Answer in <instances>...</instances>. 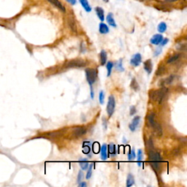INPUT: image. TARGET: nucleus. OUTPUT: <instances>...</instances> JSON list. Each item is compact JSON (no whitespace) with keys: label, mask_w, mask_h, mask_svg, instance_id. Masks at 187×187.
Returning a JSON list of instances; mask_svg holds the SVG:
<instances>
[{"label":"nucleus","mask_w":187,"mask_h":187,"mask_svg":"<svg viewBox=\"0 0 187 187\" xmlns=\"http://www.w3.org/2000/svg\"><path fill=\"white\" fill-rule=\"evenodd\" d=\"M167 93H168V89L165 86H162L161 89L158 90H151L149 91V97L152 101L160 103L164 100Z\"/></svg>","instance_id":"f257e3e1"},{"label":"nucleus","mask_w":187,"mask_h":187,"mask_svg":"<svg viewBox=\"0 0 187 187\" xmlns=\"http://www.w3.org/2000/svg\"><path fill=\"white\" fill-rule=\"evenodd\" d=\"M148 158H149L151 165L153 167V168L155 169L156 170H159L162 162V157L159 153L154 151H151L149 154H148Z\"/></svg>","instance_id":"f03ea898"},{"label":"nucleus","mask_w":187,"mask_h":187,"mask_svg":"<svg viewBox=\"0 0 187 187\" xmlns=\"http://www.w3.org/2000/svg\"><path fill=\"white\" fill-rule=\"evenodd\" d=\"M85 73L88 83L91 88H92V85L96 82L97 79V75H98L97 70L94 68H87L86 69Z\"/></svg>","instance_id":"7ed1b4c3"},{"label":"nucleus","mask_w":187,"mask_h":187,"mask_svg":"<svg viewBox=\"0 0 187 187\" xmlns=\"http://www.w3.org/2000/svg\"><path fill=\"white\" fill-rule=\"evenodd\" d=\"M86 65V62L84 59H72L70 61H68L66 63L65 67L66 68H80L83 67Z\"/></svg>","instance_id":"20e7f679"},{"label":"nucleus","mask_w":187,"mask_h":187,"mask_svg":"<svg viewBox=\"0 0 187 187\" xmlns=\"http://www.w3.org/2000/svg\"><path fill=\"white\" fill-rule=\"evenodd\" d=\"M116 108V100L113 95H110L108 98V102L107 104V113H108V117H111L115 111Z\"/></svg>","instance_id":"39448f33"},{"label":"nucleus","mask_w":187,"mask_h":187,"mask_svg":"<svg viewBox=\"0 0 187 187\" xmlns=\"http://www.w3.org/2000/svg\"><path fill=\"white\" fill-rule=\"evenodd\" d=\"M86 129L84 127H81V126H79V127L73 128L72 129V137H75V138H78V137H81L82 136H83L86 133Z\"/></svg>","instance_id":"423d86ee"},{"label":"nucleus","mask_w":187,"mask_h":187,"mask_svg":"<svg viewBox=\"0 0 187 187\" xmlns=\"http://www.w3.org/2000/svg\"><path fill=\"white\" fill-rule=\"evenodd\" d=\"M141 62H142V56H141L140 53H136L134 56L132 57L130 60V64L133 67H138L140 64Z\"/></svg>","instance_id":"0eeeda50"},{"label":"nucleus","mask_w":187,"mask_h":187,"mask_svg":"<svg viewBox=\"0 0 187 187\" xmlns=\"http://www.w3.org/2000/svg\"><path fill=\"white\" fill-rule=\"evenodd\" d=\"M140 116H135L134 119H132V121L131 124L129 126V129H130V130L132 132H135V130H136L137 127H138L139 123H140Z\"/></svg>","instance_id":"6e6552de"},{"label":"nucleus","mask_w":187,"mask_h":187,"mask_svg":"<svg viewBox=\"0 0 187 187\" xmlns=\"http://www.w3.org/2000/svg\"><path fill=\"white\" fill-rule=\"evenodd\" d=\"M162 40H163V36L160 34H154L153 37L151 38L150 43L153 45H158L161 43Z\"/></svg>","instance_id":"1a4fd4ad"},{"label":"nucleus","mask_w":187,"mask_h":187,"mask_svg":"<svg viewBox=\"0 0 187 187\" xmlns=\"http://www.w3.org/2000/svg\"><path fill=\"white\" fill-rule=\"evenodd\" d=\"M143 67L147 73H148V75H150L152 72V69H153V64H152L151 60V59L146 60L143 64Z\"/></svg>","instance_id":"9d476101"},{"label":"nucleus","mask_w":187,"mask_h":187,"mask_svg":"<svg viewBox=\"0 0 187 187\" xmlns=\"http://www.w3.org/2000/svg\"><path fill=\"white\" fill-rule=\"evenodd\" d=\"M48 1L51 5H54V6L57 7L59 10H60L62 12H65V7L63 6V5L61 3L60 1H59V0H48Z\"/></svg>","instance_id":"9b49d317"},{"label":"nucleus","mask_w":187,"mask_h":187,"mask_svg":"<svg viewBox=\"0 0 187 187\" xmlns=\"http://www.w3.org/2000/svg\"><path fill=\"white\" fill-rule=\"evenodd\" d=\"M154 129V133H155V135L156 136L158 137H161L162 135V128L161 127V125H160L159 123H158V122H155V124H154V125L152 127Z\"/></svg>","instance_id":"f8f14e48"},{"label":"nucleus","mask_w":187,"mask_h":187,"mask_svg":"<svg viewBox=\"0 0 187 187\" xmlns=\"http://www.w3.org/2000/svg\"><path fill=\"white\" fill-rule=\"evenodd\" d=\"M67 23L69 27L70 28V29H71L73 32H77V26H76L75 19L72 18V17H69Z\"/></svg>","instance_id":"ddd939ff"},{"label":"nucleus","mask_w":187,"mask_h":187,"mask_svg":"<svg viewBox=\"0 0 187 187\" xmlns=\"http://www.w3.org/2000/svg\"><path fill=\"white\" fill-rule=\"evenodd\" d=\"M101 158L103 161L108 159V146L106 144H103L101 147Z\"/></svg>","instance_id":"4468645a"},{"label":"nucleus","mask_w":187,"mask_h":187,"mask_svg":"<svg viewBox=\"0 0 187 187\" xmlns=\"http://www.w3.org/2000/svg\"><path fill=\"white\" fill-rule=\"evenodd\" d=\"M106 20H107V22H108V24H109L110 26H112V27H116L115 19H114L112 13H108V15L106 17Z\"/></svg>","instance_id":"2eb2a0df"},{"label":"nucleus","mask_w":187,"mask_h":187,"mask_svg":"<svg viewBox=\"0 0 187 187\" xmlns=\"http://www.w3.org/2000/svg\"><path fill=\"white\" fill-rule=\"evenodd\" d=\"M99 32L102 34H108L109 32V28H108V26L105 24L101 23V24H100V26H99Z\"/></svg>","instance_id":"dca6fc26"},{"label":"nucleus","mask_w":187,"mask_h":187,"mask_svg":"<svg viewBox=\"0 0 187 187\" xmlns=\"http://www.w3.org/2000/svg\"><path fill=\"white\" fill-rule=\"evenodd\" d=\"M95 10H96V13H97V17H98L99 19H100L101 21H103L105 20V14H104V10H103V9L102 8V7H97L96 9H95Z\"/></svg>","instance_id":"f3484780"},{"label":"nucleus","mask_w":187,"mask_h":187,"mask_svg":"<svg viewBox=\"0 0 187 187\" xmlns=\"http://www.w3.org/2000/svg\"><path fill=\"white\" fill-rule=\"evenodd\" d=\"M108 59V55H107L106 51L105 50H102L100 52V63L101 65H105L107 62Z\"/></svg>","instance_id":"a211bd4d"},{"label":"nucleus","mask_w":187,"mask_h":187,"mask_svg":"<svg viewBox=\"0 0 187 187\" xmlns=\"http://www.w3.org/2000/svg\"><path fill=\"white\" fill-rule=\"evenodd\" d=\"M80 3H81V5H82V7L84 8V10L86 12L89 13L91 11V7L90 6V5L89 4V2H88V0H79Z\"/></svg>","instance_id":"6ab92c4d"},{"label":"nucleus","mask_w":187,"mask_h":187,"mask_svg":"<svg viewBox=\"0 0 187 187\" xmlns=\"http://www.w3.org/2000/svg\"><path fill=\"white\" fill-rule=\"evenodd\" d=\"M79 165L83 170H86L88 167H89V164L87 159H81L79 160Z\"/></svg>","instance_id":"aec40b11"},{"label":"nucleus","mask_w":187,"mask_h":187,"mask_svg":"<svg viewBox=\"0 0 187 187\" xmlns=\"http://www.w3.org/2000/svg\"><path fill=\"white\" fill-rule=\"evenodd\" d=\"M147 121H148V126H150L151 127H152L155 124V114L154 113H151L150 115H148V118H147Z\"/></svg>","instance_id":"412c9836"},{"label":"nucleus","mask_w":187,"mask_h":187,"mask_svg":"<svg viewBox=\"0 0 187 187\" xmlns=\"http://www.w3.org/2000/svg\"><path fill=\"white\" fill-rule=\"evenodd\" d=\"M135 184V178L132 174L129 173L127 178V186L130 187Z\"/></svg>","instance_id":"4be33fe9"},{"label":"nucleus","mask_w":187,"mask_h":187,"mask_svg":"<svg viewBox=\"0 0 187 187\" xmlns=\"http://www.w3.org/2000/svg\"><path fill=\"white\" fill-rule=\"evenodd\" d=\"M181 57V54L180 53H175V54L173 55V56H170L168 59H167V64H170V63H173L175 62V61H177L178 59H180Z\"/></svg>","instance_id":"5701e85b"},{"label":"nucleus","mask_w":187,"mask_h":187,"mask_svg":"<svg viewBox=\"0 0 187 187\" xmlns=\"http://www.w3.org/2000/svg\"><path fill=\"white\" fill-rule=\"evenodd\" d=\"M158 31H159L160 33H164V32H166L167 30V24L165 22H161L160 24L158 25Z\"/></svg>","instance_id":"b1692460"},{"label":"nucleus","mask_w":187,"mask_h":187,"mask_svg":"<svg viewBox=\"0 0 187 187\" xmlns=\"http://www.w3.org/2000/svg\"><path fill=\"white\" fill-rule=\"evenodd\" d=\"M113 67V63L112 62H108V63H107L106 68H107V71H108V73H107L108 77H110V75H111Z\"/></svg>","instance_id":"393cba45"},{"label":"nucleus","mask_w":187,"mask_h":187,"mask_svg":"<svg viewBox=\"0 0 187 187\" xmlns=\"http://www.w3.org/2000/svg\"><path fill=\"white\" fill-rule=\"evenodd\" d=\"M130 86H131L132 89L133 90H135V91H138L139 89H140V86H139L138 83H137L135 78H133L132 81Z\"/></svg>","instance_id":"a878e982"},{"label":"nucleus","mask_w":187,"mask_h":187,"mask_svg":"<svg viewBox=\"0 0 187 187\" xmlns=\"http://www.w3.org/2000/svg\"><path fill=\"white\" fill-rule=\"evenodd\" d=\"M143 151L141 149H139L137 151V163H138V166H140V162L143 160Z\"/></svg>","instance_id":"bb28decb"},{"label":"nucleus","mask_w":187,"mask_h":187,"mask_svg":"<svg viewBox=\"0 0 187 187\" xmlns=\"http://www.w3.org/2000/svg\"><path fill=\"white\" fill-rule=\"evenodd\" d=\"M108 151H109V153L111 154V155H115L116 154V146L113 143H110L108 147Z\"/></svg>","instance_id":"cd10ccee"},{"label":"nucleus","mask_w":187,"mask_h":187,"mask_svg":"<svg viewBox=\"0 0 187 187\" xmlns=\"http://www.w3.org/2000/svg\"><path fill=\"white\" fill-rule=\"evenodd\" d=\"M92 167L93 165H89V167H88V171L86 173V178L88 179H90L91 178V175H92Z\"/></svg>","instance_id":"c85d7f7f"},{"label":"nucleus","mask_w":187,"mask_h":187,"mask_svg":"<svg viewBox=\"0 0 187 187\" xmlns=\"http://www.w3.org/2000/svg\"><path fill=\"white\" fill-rule=\"evenodd\" d=\"M165 66H160L158 68V70H156V75H157V76L162 75H163L164 73H165Z\"/></svg>","instance_id":"c756f323"},{"label":"nucleus","mask_w":187,"mask_h":187,"mask_svg":"<svg viewBox=\"0 0 187 187\" xmlns=\"http://www.w3.org/2000/svg\"><path fill=\"white\" fill-rule=\"evenodd\" d=\"M99 102L101 105L104 104L105 102V93L103 91H100V94H99Z\"/></svg>","instance_id":"7c9ffc66"},{"label":"nucleus","mask_w":187,"mask_h":187,"mask_svg":"<svg viewBox=\"0 0 187 187\" xmlns=\"http://www.w3.org/2000/svg\"><path fill=\"white\" fill-rule=\"evenodd\" d=\"M116 69L120 72H124V69L123 67V65H122V59H119L118 61L117 64H116Z\"/></svg>","instance_id":"2f4dec72"},{"label":"nucleus","mask_w":187,"mask_h":187,"mask_svg":"<svg viewBox=\"0 0 187 187\" xmlns=\"http://www.w3.org/2000/svg\"><path fill=\"white\" fill-rule=\"evenodd\" d=\"M135 156H136V154H135V151L134 149H132L130 151V152H129V154H128V159L129 160V161H132V160H133L135 158Z\"/></svg>","instance_id":"473e14b6"},{"label":"nucleus","mask_w":187,"mask_h":187,"mask_svg":"<svg viewBox=\"0 0 187 187\" xmlns=\"http://www.w3.org/2000/svg\"><path fill=\"white\" fill-rule=\"evenodd\" d=\"M83 172L81 170V171H79V173H78V178H77V181H78V184L83 181Z\"/></svg>","instance_id":"72a5a7b5"},{"label":"nucleus","mask_w":187,"mask_h":187,"mask_svg":"<svg viewBox=\"0 0 187 187\" xmlns=\"http://www.w3.org/2000/svg\"><path fill=\"white\" fill-rule=\"evenodd\" d=\"M147 147H148V149L152 150L154 148V145H153V141H152L151 139H149L147 142Z\"/></svg>","instance_id":"f704fd0d"},{"label":"nucleus","mask_w":187,"mask_h":187,"mask_svg":"<svg viewBox=\"0 0 187 187\" xmlns=\"http://www.w3.org/2000/svg\"><path fill=\"white\" fill-rule=\"evenodd\" d=\"M168 42H169V40L167 39V38H165V39L163 38V40H162L161 43H160L159 45H161V46L163 47V46H165L166 44L168 43Z\"/></svg>","instance_id":"c9c22d12"},{"label":"nucleus","mask_w":187,"mask_h":187,"mask_svg":"<svg viewBox=\"0 0 187 187\" xmlns=\"http://www.w3.org/2000/svg\"><path fill=\"white\" fill-rule=\"evenodd\" d=\"M136 113V108L135 106H132L130 108V116H134Z\"/></svg>","instance_id":"e433bc0d"},{"label":"nucleus","mask_w":187,"mask_h":187,"mask_svg":"<svg viewBox=\"0 0 187 187\" xmlns=\"http://www.w3.org/2000/svg\"><path fill=\"white\" fill-rule=\"evenodd\" d=\"M161 53H162V49L160 48H156V51H154V56H159Z\"/></svg>","instance_id":"4c0bfd02"},{"label":"nucleus","mask_w":187,"mask_h":187,"mask_svg":"<svg viewBox=\"0 0 187 187\" xmlns=\"http://www.w3.org/2000/svg\"><path fill=\"white\" fill-rule=\"evenodd\" d=\"M80 187H86L87 184L86 182H83V181H81V182L79 183V185H78Z\"/></svg>","instance_id":"58836bf2"},{"label":"nucleus","mask_w":187,"mask_h":187,"mask_svg":"<svg viewBox=\"0 0 187 187\" xmlns=\"http://www.w3.org/2000/svg\"><path fill=\"white\" fill-rule=\"evenodd\" d=\"M69 3L71 4L72 5H75L76 4V0H67Z\"/></svg>","instance_id":"ea45409f"},{"label":"nucleus","mask_w":187,"mask_h":187,"mask_svg":"<svg viewBox=\"0 0 187 187\" xmlns=\"http://www.w3.org/2000/svg\"><path fill=\"white\" fill-rule=\"evenodd\" d=\"M165 1L168 2H175V1H176V0H165Z\"/></svg>","instance_id":"a19ab883"},{"label":"nucleus","mask_w":187,"mask_h":187,"mask_svg":"<svg viewBox=\"0 0 187 187\" xmlns=\"http://www.w3.org/2000/svg\"><path fill=\"white\" fill-rule=\"evenodd\" d=\"M105 2H108V0H104Z\"/></svg>","instance_id":"79ce46f5"},{"label":"nucleus","mask_w":187,"mask_h":187,"mask_svg":"<svg viewBox=\"0 0 187 187\" xmlns=\"http://www.w3.org/2000/svg\"><path fill=\"white\" fill-rule=\"evenodd\" d=\"M139 1H144V0H139Z\"/></svg>","instance_id":"37998d69"}]
</instances>
